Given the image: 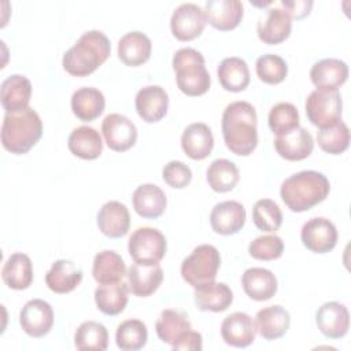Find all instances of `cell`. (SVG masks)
<instances>
[{
  "label": "cell",
  "mask_w": 351,
  "mask_h": 351,
  "mask_svg": "<svg viewBox=\"0 0 351 351\" xmlns=\"http://www.w3.org/2000/svg\"><path fill=\"white\" fill-rule=\"evenodd\" d=\"M225 145L234 155L248 156L258 145V117L255 107L243 100L228 104L222 114Z\"/></svg>",
  "instance_id": "cell-1"
},
{
  "label": "cell",
  "mask_w": 351,
  "mask_h": 351,
  "mask_svg": "<svg viewBox=\"0 0 351 351\" xmlns=\"http://www.w3.org/2000/svg\"><path fill=\"white\" fill-rule=\"evenodd\" d=\"M330 192V182L319 171L303 170L285 178L280 188L284 204L293 213H303L324 202Z\"/></svg>",
  "instance_id": "cell-2"
},
{
  "label": "cell",
  "mask_w": 351,
  "mask_h": 351,
  "mask_svg": "<svg viewBox=\"0 0 351 351\" xmlns=\"http://www.w3.org/2000/svg\"><path fill=\"white\" fill-rule=\"evenodd\" d=\"M111 44L100 30L85 32L62 59L63 69L73 77H86L96 71L110 56Z\"/></svg>",
  "instance_id": "cell-3"
},
{
  "label": "cell",
  "mask_w": 351,
  "mask_h": 351,
  "mask_svg": "<svg viewBox=\"0 0 351 351\" xmlns=\"http://www.w3.org/2000/svg\"><path fill=\"white\" fill-rule=\"evenodd\" d=\"M43 136V121L30 107L5 112L1 123V145L14 155L29 152Z\"/></svg>",
  "instance_id": "cell-4"
},
{
  "label": "cell",
  "mask_w": 351,
  "mask_h": 351,
  "mask_svg": "<svg viewBox=\"0 0 351 351\" xmlns=\"http://www.w3.org/2000/svg\"><path fill=\"white\" fill-rule=\"evenodd\" d=\"M178 89L186 96H202L211 85L203 55L195 48H180L171 60Z\"/></svg>",
  "instance_id": "cell-5"
},
{
  "label": "cell",
  "mask_w": 351,
  "mask_h": 351,
  "mask_svg": "<svg viewBox=\"0 0 351 351\" xmlns=\"http://www.w3.org/2000/svg\"><path fill=\"white\" fill-rule=\"evenodd\" d=\"M219 266V251L211 244H200L182 261L181 276L191 287L197 288L214 282Z\"/></svg>",
  "instance_id": "cell-6"
},
{
  "label": "cell",
  "mask_w": 351,
  "mask_h": 351,
  "mask_svg": "<svg viewBox=\"0 0 351 351\" xmlns=\"http://www.w3.org/2000/svg\"><path fill=\"white\" fill-rule=\"evenodd\" d=\"M306 115L318 129L329 128L341 121L343 103L337 89L317 88L306 99Z\"/></svg>",
  "instance_id": "cell-7"
},
{
  "label": "cell",
  "mask_w": 351,
  "mask_h": 351,
  "mask_svg": "<svg viewBox=\"0 0 351 351\" xmlns=\"http://www.w3.org/2000/svg\"><path fill=\"white\" fill-rule=\"evenodd\" d=\"M128 250L137 263H159L166 255L167 241L160 230L143 226L130 234Z\"/></svg>",
  "instance_id": "cell-8"
},
{
  "label": "cell",
  "mask_w": 351,
  "mask_h": 351,
  "mask_svg": "<svg viewBox=\"0 0 351 351\" xmlns=\"http://www.w3.org/2000/svg\"><path fill=\"white\" fill-rule=\"evenodd\" d=\"M206 26L204 10L195 3H182L171 14L170 29L180 41H191L199 37Z\"/></svg>",
  "instance_id": "cell-9"
},
{
  "label": "cell",
  "mask_w": 351,
  "mask_h": 351,
  "mask_svg": "<svg viewBox=\"0 0 351 351\" xmlns=\"http://www.w3.org/2000/svg\"><path fill=\"white\" fill-rule=\"evenodd\" d=\"M303 245L315 254H326L337 244V229L332 221L315 217L304 222L300 230Z\"/></svg>",
  "instance_id": "cell-10"
},
{
  "label": "cell",
  "mask_w": 351,
  "mask_h": 351,
  "mask_svg": "<svg viewBox=\"0 0 351 351\" xmlns=\"http://www.w3.org/2000/svg\"><path fill=\"white\" fill-rule=\"evenodd\" d=\"M101 133L106 144L115 152L130 149L137 141L136 125L122 114H108L101 122Z\"/></svg>",
  "instance_id": "cell-11"
},
{
  "label": "cell",
  "mask_w": 351,
  "mask_h": 351,
  "mask_svg": "<svg viewBox=\"0 0 351 351\" xmlns=\"http://www.w3.org/2000/svg\"><path fill=\"white\" fill-rule=\"evenodd\" d=\"M22 330L30 337H44L53 326V310L43 299H32L25 303L19 313Z\"/></svg>",
  "instance_id": "cell-12"
},
{
  "label": "cell",
  "mask_w": 351,
  "mask_h": 351,
  "mask_svg": "<svg viewBox=\"0 0 351 351\" xmlns=\"http://www.w3.org/2000/svg\"><path fill=\"white\" fill-rule=\"evenodd\" d=\"M134 106L138 117L144 122H159L167 114L169 95L159 85H147L137 92Z\"/></svg>",
  "instance_id": "cell-13"
},
{
  "label": "cell",
  "mask_w": 351,
  "mask_h": 351,
  "mask_svg": "<svg viewBox=\"0 0 351 351\" xmlns=\"http://www.w3.org/2000/svg\"><path fill=\"white\" fill-rule=\"evenodd\" d=\"M245 208L236 200L217 203L210 213V225L213 230L222 236H230L240 232L245 223Z\"/></svg>",
  "instance_id": "cell-14"
},
{
  "label": "cell",
  "mask_w": 351,
  "mask_h": 351,
  "mask_svg": "<svg viewBox=\"0 0 351 351\" xmlns=\"http://www.w3.org/2000/svg\"><path fill=\"white\" fill-rule=\"evenodd\" d=\"M315 324L328 339H341L350 328V313L343 303L326 302L315 313Z\"/></svg>",
  "instance_id": "cell-15"
},
{
  "label": "cell",
  "mask_w": 351,
  "mask_h": 351,
  "mask_svg": "<svg viewBox=\"0 0 351 351\" xmlns=\"http://www.w3.org/2000/svg\"><path fill=\"white\" fill-rule=\"evenodd\" d=\"M243 15L244 7L239 0H208L204 5L206 23L221 32L237 27Z\"/></svg>",
  "instance_id": "cell-16"
},
{
  "label": "cell",
  "mask_w": 351,
  "mask_h": 351,
  "mask_svg": "<svg viewBox=\"0 0 351 351\" xmlns=\"http://www.w3.org/2000/svg\"><path fill=\"white\" fill-rule=\"evenodd\" d=\"M221 336L228 346L245 348L254 343L256 326L248 314L236 311L223 318L221 324Z\"/></svg>",
  "instance_id": "cell-17"
},
{
  "label": "cell",
  "mask_w": 351,
  "mask_h": 351,
  "mask_svg": "<svg viewBox=\"0 0 351 351\" xmlns=\"http://www.w3.org/2000/svg\"><path fill=\"white\" fill-rule=\"evenodd\" d=\"M129 291L138 296H151L163 281V270L159 263H137L130 265L126 273Z\"/></svg>",
  "instance_id": "cell-18"
},
{
  "label": "cell",
  "mask_w": 351,
  "mask_h": 351,
  "mask_svg": "<svg viewBox=\"0 0 351 351\" xmlns=\"http://www.w3.org/2000/svg\"><path fill=\"white\" fill-rule=\"evenodd\" d=\"M97 228L99 230L111 239L123 237L130 228V214L128 207L118 202H106L97 213Z\"/></svg>",
  "instance_id": "cell-19"
},
{
  "label": "cell",
  "mask_w": 351,
  "mask_h": 351,
  "mask_svg": "<svg viewBox=\"0 0 351 351\" xmlns=\"http://www.w3.org/2000/svg\"><path fill=\"white\" fill-rule=\"evenodd\" d=\"M274 148L285 160H303L311 155L314 149V140L307 129L299 126L287 134L277 136L274 140Z\"/></svg>",
  "instance_id": "cell-20"
},
{
  "label": "cell",
  "mask_w": 351,
  "mask_h": 351,
  "mask_svg": "<svg viewBox=\"0 0 351 351\" xmlns=\"http://www.w3.org/2000/svg\"><path fill=\"white\" fill-rule=\"evenodd\" d=\"M32 82L22 74L8 75L0 86V101L5 112H16L29 107Z\"/></svg>",
  "instance_id": "cell-21"
},
{
  "label": "cell",
  "mask_w": 351,
  "mask_h": 351,
  "mask_svg": "<svg viewBox=\"0 0 351 351\" xmlns=\"http://www.w3.org/2000/svg\"><path fill=\"white\" fill-rule=\"evenodd\" d=\"M181 148L185 155L193 160L206 159L214 148L211 129L203 122L188 125L181 134Z\"/></svg>",
  "instance_id": "cell-22"
},
{
  "label": "cell",
  "mask_w": 351,
  "mask_h": 351,
  "mask_svg": "<svg viewBox=\"0 0 351 351\" xmlns=\"http://www.w3.org/2000/svg\"><path fill=\"white\" fill-rule=\"evenodd\" d=\"M241 285L245 295L256 302L271 299L278 288L277 277L265 267H250L243 273Z\"/></svg>",
  "instance_id": "cell-23"
},
{
  "label": "cell",
  "mask_w": 351,
  "mask_h": 351,
  "mask_svg": "<svg viewBox=\"0 0 351 351\" xmlns=\"http://www.w3.org/2000/svg\"><path fill=\"white\" fill-rule=\"evenodd\" d=\"M134 211L148 219L159 218L167 206L166 193L163 189L155 184H141L138 185L132 196Z\"/></svg>",
  "instance_id": "cell-24"
},
{
  "label": "cell",
  "mask_w": 351,
  "mask_h": 351,
  "mask_svg": "<svg viewBox=\"0 0 351 351\" xmlns=\"http://www.w3.org/2000/svg\"><path fill=\"white\" fill-rule=\"evenodd\" d=\"M291 325V315L280 304L261 308L255 315L256 332L265 340H276L282 337Z\"/></svg>",
  "instance_id": "cell-25"
},
{
  "label": "cell",
  "mask_w": 351,
  "mask_h": 351,
  "mask_svg": "<svg viewBox=\"0 0 351 351\" xmlns=\"http://www.w3.org/2000/svg\"><path fill=\"white\" fill-rule=\"evenodd\" d=\"M292 30V19L280 7L267 10L265 19L258 22V37L261 41L269 45H276L285 41Z\"/></svg>",
  "instance_id": "cell-26"
},
{
  "label": "cell",
  "mask_w": 351,
  "mask_h": 351,
  "mask_svg": "<svg viewBox=\"0 0 351 351\" xmlns=\"http://www.w3.org/2000/svg\"><path fill=\"white\" fill-rule=\"evenodd\" d=\"M82 270L69 259H58L45 274L47 287L55 293H69L82 281Z\"/></svg>",
  "instance_id": "cell-27"
},
{
  "label": "cell",
  "mask_w": 351,
  "mask_h": 351,
  "mask_svg": "<svg viewBox=\"0 0 351 351\" xmlns=\"http://www.w3.org/2000/svg\"><path fill=\"white\" fill-rule=\"evenodd\" d=\"M348 78V66L336 58H325L318 60L310 69V80L317 88L337 89Z\"/></svg>",
  "instance_id": "cell-28"
},
{
  "label": "cell",
  "mask_w": 351,
  "mask_h": 351,
  "mask_svg": "<svg viewBox=\"0 0 351 351\" xmlns=\"http://www.w3.org/2000/svg\"><path fill=\"white\" fill-rule=\"evenodd\" d=\"M152 51L151 40L141 32H129L118 41V56L122 63L130 67L144 64Z\"/></svg>",
  "instance_id": "cell-29"
},
{
  "label": "cell",
  "mask_w": 351,
  "mask_h": 351,
  "mask_svg": "<svg viewBox=\"0 0 351 351\" xmlns=\"http://www.w3.org/2000/svg\"><path fill=\"white\" fill-rule=\"evenodd\" d=\"M3 282L15 291L27 289L33 282V263L23 252L11 254L1 269Z\"/></svg>",
  "instance_id": "cell-30"
},
{
  "label": "cell",
  "mask_w": 351,
  "mask_h": 351,
  "mask_svg": "<svg viewBox=\"0 0 351 351\" xmlns=\"http://www.w3.org/2000/svg\"><path fill=\"white\" fill-rule=\"evenodd\" d=\"M67 147L73 155L85 160H93L103 152V140L95 128L84 125L71 130Z\"/></svg>",
  "instance_id": "cell-31"
},
{
  "label": "cell",
  "mask_w": 351,
  "mask_h": 351,
  "mask_svg": "<svg viewBox=\"0 0 351 351\" xmlns=\"http://www.w3.org/2000/svg\"><path fill=\"white\" fill-rule=\"evenodd\" d=\"M195 304L202 311L221 313L233 302V292L225 282H210L195 288Z\"/></svg>",
  "instance_id": "cell-32"
},
{
  "label": "cell",
  "mask_w": 351,
  "mask_h": 351,
  "mask_svg": "<svg viewBox=\"0 0 351 351\" xmlns=\"http://www.w3.org/2000/svg\"><path fill=\"white\" fill-rule=\"evenodd\" d=\"M104 107V95L96 88L82 86L71 95V111L84 122H90L99 118L103 114Z\"/></svg>",
  "instance_id": "cell-33"
},
{
  "label": "cell",
  "mask_w": 351,
  "mask_h": 351,
  "mask_svg": "<svg viewBox=\"0 0 351 351\" xmlns=\"http://www.w3.org/2000/svg\"><path fill=\"white\" fill-rule=\"evenodd\" d=\"M92 274L99 284L119 282L126 276L125 261L118 252L112 250H103L93 258Z\"/></svg>",
  "instance_id": "cell-34"
},
{
  "label": "cell",
  "mask_w": 351,
  "mask_h": 351,
  "mask_svg": "<svg viewBox=\"0 0 351 351\" xmlns=\"http://www.w3.org/2000/svg\"><path fill=\"white\" fill-rule=\"evenodd\" d=\"M221 86L229 92H241L250 84V69L244 59L237 56L225 58L217 69Z\"/></svg>",
  "instance_id": "cell-35"
},
{
  "label": "cell",
  "mask_w": 351,
  "mask_h": 351,
  "mask_svg": "<svg viewBox=\"0 0 351 351\" xmlns=\"http://www.w3.org/2000/svg\"><path fill=\"white\" fill-rule=\"evenodd\" d=\"M129 287L126 282L100 284L95 289V303L97 308L106 315L121 314L128 304Z\"/></svg>",
  "instance_id": "cell-36"
},
{
  "label": "cell",
  "mask_w": 351,
  "mask_h": 351,
  "mask_svg": "<svg viewBox=\"0 0 351 351\" xmlns=\"http://www.w3.org/2000/svg\"><path fill=\"white\" fill-rule=\"evenodd\" d=\"M191 329L192 325L188 317L173 308L163 310L155 324L158 337L169 346H174Z\"/></svg>",
  "instance_id": "cell-37"
},
{
  "label": "cell",
  "mask_w": 351,
  "mask_h": 351,
  "mask_svg": "<svg viewBox=\"0 0 351 351\" xmlns=\"http://www.w3.org/2000/svg\"><path fill=\"white\" fill-rule=\"evenodd\" d=\"M206 178L214 192H229L240 180L239 167L229 159H215L206 171Z\"/></svg>",
  "instance_id": "cell-38"
},
{
  "label": "cell",
  "mask_w": 351,
  "mask_h": 351,
  "mask_svg": "<svg viewBox=\"0 0 351 351\" xmlns=\"http://www.w3.org/2000/svg\"><path fill=\"white\" fill-rule=\"evenodd\" d=\"M74 344L81 351H104L108 347V332L100 322L85 321L75 330Z\"/></svg>",
  "instance_id": "cell-39"
},
{
  "label": "cell",
  "mask_w": 351,
  "mask_h": 351,
  "mask_svg": "<svg viewBox=\"0 0 351 351\" xmlns=\"http://www.w3.org/2000/svg\"><path fill=\"white\" fill-rule=\"evenodd\" d=\"M148 340V330L140 319H126L117 326L115 343L123 351L141 350Z\"/></svg>",
  "instance_id": "cell-40"
},
{
  "label": "cell",
  "mask_w": 351,
  "mask_h": 351,
  "mask_svg": "<svg viewBox=\"0 0 351 351\" xmlns=\"http://www.w3.org/2000/svg\"><path fill=\"white\" fill-rule=\"evenodd\" d=\"M317 143L322 151L330 155L343 154L350 145L348 126L343 121H339L329 128L319 129L317 132Z\"/></svg>",
  "instance_id": "cell-41"
},
{
  "label": "cell",
  "mask_w": 351,
  "mask_h": 351,
  "mask_svg": "<svg viewBox=\"0 0 351 351\" xmlns=\"http://www.w3.org/2000/svg\"><path fill=\"white\" fill-rule=\"evenodd\" d=\"M269 128L276 136H282L299 128V112L292 103L281 101L273 106L267 117Z\"/></svg>",
  "instance_id": "cell-42"
},
{
  "label": "cell",
  "mask_w": 351,
  "mask_h": 351,
  "mask_svg": "<svg viewBox=\"0 0 351 351\" xmlns=\"http://www.w3.org/2000/svg\"><path fill=\"white\" fill-rule=\"evenodd\" d=\"M252 221L263 232H276L282 223V213L271 199H259L252 208Z\"/></svg>",
  "instance_id": "cell-43"
},
{
  "label": "cell",
  "mask_w": 351,
  "mask_h": 351,
  "mask_svg": "<svg viewBox=\"0 0 351 351\" xmlns=\"http://www.w3.org/2000/svg\"><path fill=\"white\" fill-rule=\"evenodd\" d=\"M255 71L265 84L277 85L288 75V64L280 55L266 53L256 59Z\"/></svg>",
  "instance_id": "cell-44"
},
{
  "label": "cell",
  "mask_w": 351,
  "mask_h": 351,
  "mask_svg": "<svg viewBox=\"0 0 351 351\" xmlns=\"http://www.w3.org/2000/svg\"><path fill=\"white\" fill-rule=\"evenodd\" d=\"M284 252V241L277 234H265L254 239L248 245V254L258 261H274Z\"/></svg>",
  "instance_id": "cell-45"
},
{
  "label": "cell",
  "mask_w": 351,
  "mask_h": 351,
  "mask_svg": "<svg viewBox=\"0 0 351 351\" xmlns=\"http://www.w3.org/2000/svg\"><path fill=\"white\" fill-rule=\"evenodd\" d=\"M163 181L176 189H182L192 181V170L181 160H170L162 169Z\"/></svg>",
  "instance_id": "cell-46"
},
{
  "label": "cell",
  "mask_w": 351,
  "mask_h": 351,
  "mask_svg": "<svg viewBox=\"0 0 351 351\" xmlns=\"http://www.w3.org/2000/svg\"><path fill=\"white\" fill-rule=\"evenodd\" d=\"M280 4L291 19H302L307 16L313 7L311 0H282Z\"/></svg>",
  "instance_id": "cell-47"
},
{
  "label": "cell",
  "mask_w": 351,
  "mask_h": 351,
  "mask_svg": "<svg viewBox=\"0 0 351 351\" xmlns=\"http://www.w3.org/2000/svg\"><path fill=\"white\" fill-rule=\"evenodd\" d=\"M173 350H184V351H200L203 348V339L199 332L189 330L186 332L174 346Z\"/></svg>",
  "instance_id": "cell-48"
}]
</instances>
